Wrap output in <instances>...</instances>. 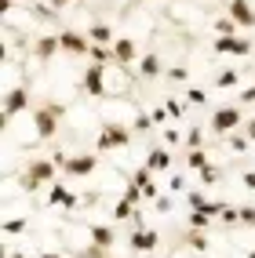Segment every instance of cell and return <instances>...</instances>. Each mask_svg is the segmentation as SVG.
I'll use <instances>...</instances> for the list:
<instances>
[{"label": "cell", "instance_id": "cell-1", "mask_svg": "<svg viewBox=\"0 0 255 258\" xmlns=\"http://www.w3.org/2000/svg\"><path fill=\"white\" fill-rule=\"evenodd\" d=\"M62 116H66L62 102H44V106L33 109V131H37V139H55Z\"/></svg>", "mask_w": 255, "mask_h": 258}, {"label": "cell", "instance_id": "cell-2", "mask_svg": "<svg viewBox=\"0 0 255 258\" xmlns=\"http://www.w3.org/2000/svg\"><path fill=\"white\" fill-rule=\"evenodd\" d=\"M128 142H131V127L117 124V120H106L102 131H98L95 149H98V153H113V149H128Z\"/></svg>", "mask_w": 255, "mask_h": 258}, {"label": "cell", "instance_id": "cell-3", "mask_svg": "<svg viewBox=\"0 0 255 258\" xmlns=\"http://www.w3.org/2000/svg\"><path fill=\"white\" fill-rule=\"evenodd\" d=\"M55 160H33L29 167H26V175H22V189H26V193H37V189L44 185V182H55Z\"/></svg>", "mask_w": 255, "mask_h": 258}, {"label": "cell", "instance_id": "cell-4", "mask_svg": "<svg viewBox=\"0 0 255 258\" xmlns=\"http://www.w3.org/2000/svg\"><path fill=\"white\" fill-rule=\"evenodd\" d=\"M80 91L88 95V98H106V80H102V66L98 62H91L88 70H84V77H80Z\"/></svg>", "mask_w": 255, "mask_h": 258}, {"label": "cell", "instance_id": "cell-5", "mask_svg": "<svg viewBox=\"0 0 255 258\" xmlns=\"http://www.w3.org/2000/svg\"><path fill=\"white\" fill-rule=\"evenodd\" d=\"M251 40L248 37H215V55H230V58H244V55H251Z\"/></svg>", "mask_w": 255, "mask_h": 258}, {"label": "cell", "instance_id": "cell-6", "mask_svg": "<svg viewBox=\"0 0 255 258\" xmlns=\"http://www.w3.org/2000/svg\"><path fill=\"white\" fill-rule=\"evenodd\" d=\"M59 40H62V51H66V55H73V58H84V55H91V40H88V33L62 29V33H59Z\"/></svg>", "mask_w": 255, "mask_h": 258}, {"label": "cell", "instance_id": "cell-7", "mask_svg": "<svg viewBox=\"0 0 255 258\" xmlns=\"http://www.w3.org/2000/svg\"><path fill=\"white\" fill-rule=\"evenodd\" d=\"M241 106H219L215 113H212V131L215 135H230L237 124H241Z\"/></svg>", "mask_w": 255, "mask_h": 258}, {"label": "cell", "instance_id": "cell-8", "mask_svg": "<svg viewBox=\"0 0 255 258\" xmlns=\"http://www.w3.org/2000/svg\"><path fill=\"white\" fill-rule=\"evenodd\" d=\"M95 167H98V157L95 153H80V157H70L62 164V175H70V178H88L95 175Z\"/></svg>", "mask_w": 255, "mask_h": 258}, {"label": "cell", "instance_id": "cell-9", "mask_svg": "<svg viewBox=\"0 0 255 258\" xmlns=\"http://www.w3.org/2000/svg\"><path fill=\"white\" fill-rule=\"evenodd\" d=\"M26 106H29V88H26V84H19V88H8V95H4V124H11V116L22 113Z\"/></svg>", "mask_w": 255, "mask_h": 258}, {"label": "cell", "instance_id": "cell-10", "mask_svg": "<svg viewBox=\"0 0 255 258\" xmlns=\"http://www.w3.org/2000/svg\"><path fill=\"white\" fill-rule=\"evenodd\" d=\"M128 244H131V251H135V254H149V251H157L161 233H157V229H135Z\"/></svg>", "mask_w": 255, "mask_h": 258}, {"label": "cell", "instance_id": "cell-11", "mask_svg": "<svg viewBox=\"0 0 255 258\" xmlns=\"http://www.w3.org/2000/svg\"><path fill=\"white\" fill-rule=\"evenodd\" d=\"M226 11L241 29H255V11H251L248 0H226Z\"/></svg>", "mask_w": 255, "mask_h": 258}, {"label": "cell", "instance_id": "cell-12", "mask_svg": "<svg viewBox=\"0 0 255 258\" xmlns=\"http://www.w3.org/2000/svg\"><path fill=\"white\" fill-rule=\"evenodd\" d=\"M113 62H117V66H131V62H139V47H135L131 37H117V40H113Z\"/></svg>", "mask_w": 255, "mask_h": 258}, {"label": "cell", "instance_id": "cell-13", "mask_svg": "<svg viewBox=\"0 0 255 258\" xmlns=\"http://www.w3.org/2000/svg\"><path fill=\"white\" fill-rule=\"evenodd\" d=\"M47 204H55V208H80V197L70 193L62 182H51V189H47Z\"/></svg>", "mask_w": 255, "mask_h": 258}, {"label": "cell", "instance_id": "cell-14", "mask_svg": "<svg viewBox=\"0 0 255 258\" xmlns=\"http://www.w3.org/2000/svg\"><path fill=\"white\" fill-rule=\"evenodd\" d=\"M59 51H62V40L55 37V33H44V37L33 44V55H37L40 62H51V58L59 55Z\"/></svg>", "mask_w": 255, "mask_h": 258}, {"label": "cell", "instance_id": "cell-15", "mask_svg": "<svg viewBox=\"0 0 255 258\" xmlns=\"http://www.w3.org/2000/svg\"><path fill=\"white\" fill-rule=\"evenodd\" d=\"M146 167L149 171H168V167H172V153H168L164 146H153L149 157H146Z\"/></svg>", "mask_w": 255, "mask_h": 258}, {"label": "cell", "instance_id": "cell-16", "mask_svg": "<svg viewBox=\"0 0 255 258\" xmlns=\"http://www.w3.org/2000/svg\"><path fill=\"white\" fill-rule=\"evenodd\" d=\"M88 40H91V44H106V47H113V26H106V22L88 26Z\"/></svg>", "mask_w": 255, "mask_h": 258}, {"label": "cell", "instance_id": "cell-17", "mask_svg": "<svg viewBox=\"0 0 255 258\" xmlns=\"http://www.w3.org/2000/svg\"><path fill=\"white\" fill-rule=\"evenodd\" d=\"M161 73H164V66H161L157 55H142L139 58V77L142 80H153V77H161Z\"/></svg>", "mask_w": 255, "mask_h": 258}, {"label": "cell", "instance_id": "cell-18", "mask_svg": "<svg viewBox=\"0 0 255 258\" xmlns=\"http://www.w3.org/2000/svg\"><path fill=\"white\" fill-rule=\"evenodd\" d=\"M88 233H91V244L106 247V251H110V247L117 244V233H113V226H91Z\"/></svg>", "mask_w": 255, "mask_h": 258}, {"label": "cell", "instance_id": "cell-19", "mask_svg": "<svg viewBox=\"0 0 255 258\" xmlns=\"http://www.w3.org/2000/svg\"><path fill=\"white\" fill-rule=\"evenodd\" d=\"M135 211H139V204L124 197V200H121V204L113 208V222H128V218H135Z\"/></svg>", "mask_w": 255, "mask_h": 258}, {"label": "cell", "instance_id": "cell-20", "mask_svg": "<svg viewBox=\"0 0 255 258\" xmlns=\"http://www.w3.org/2000/svg\"><path fill=\"white\" fill-rule=\"evenodd\" d=\"M186 167H190V171H204V167H208V153H204V149H186Z\"/></svg>", "mask_w": 255, "mask_h": 258}, {"label": "cell", "instance_id": "cell-21", "mask_svg": "<svg viewBox=\"0 0 255 258\" xmlns=\"http://www.w3.org/2000/svg\"><path fill=\"white\" fill-rule=\"evenodd\" d=\"M91 62H98V66H106V62H113V47H106V44H91V55H88Z\"/></svg>", "mask_w": 255, "mask_h": 258}, {"label": "cell", "instance_id": "cell-22", "mask_svg": "<svg viewBox=\"0 0 255 258\" xmlns=\"http://www.w3.org/2000/svg\"><path fill=\"white\" fill-rule=\"evenodd\" d=\"M237 80H241V73H237V70H223V73H219L215 77V88H237Z\"/></svg>", "mask_w": 255, "mask_h": 258}, {"label": "cell", "instance_id": "cell-23", "mask_svg": "<svg viewBox=\"0 0 255 258\" xmlns=\"http://www.w3.org/2000/svg\"><path fill=\"white\" fill-rule=\"evenodd\" d=\"M215 37H233V33H237V22L230 19V15H226V19H215Z\"/></svg>", "mask_w": 255, "mask_h": 258}, {"label": "cell", "instance_id": "cell-24", "mask_svg": "<svg viewBox=\"0 0 255 258\" xmlns=\"http://www.w3.org/2000/svg\"><path fill=\"white\" fill-rule=\"evenodd\" d=\"M186 244H190L193 251H208V236H200V229H190L186 233Z\"/></svg>", "mask_w": 255, "mask_h": 258}, {"label": "cell", "instance_id": "cell-25", "mask_svg": "<svg viewBox=\"0 0 255 258\" xmlns=\"http://www.w3.org/2000/svg\"><path fill=\"white\" fill-rule=\"evenodd\" d=\"M26 226H29L26 218H8V222H4V236H19Z\"/></svg>", "mask_w": 255, "mask_h": 258}, {"label": "cell", "instance_id": "cell-26", "mask_svg": "<svg viewBox=\"0 0 255 258\" xmlns=\"http://www.w3.org/2000/svg\"><path fill=\"white\" fill-rule=\"evenodd\" d=\"M186 149H204V135H200V127H190V131H186Z\"/></svg>", "mask_w": 255, "mask_h": 258}, {"label": "cell", "instance_id": "cell-27", "mask_svg": "<svg viewBox=\"0 0 255 258\" xmlns=\"http://www.w3.org/2000/svg\"><path fill=\"white\" fill-rule=\"evenodd\" d=\"M230 149H233V153H248V149H251V139H244V135H233V131H230Z\"/></svg>", "mask_w": 255, "mask_h": 258}, {"label": "cell", "instance_id": "cell-28", "mask_svg": "<svg viewBox=\"0 0 255 258\" xmlns=\"http://www.w3.org/2000/svg\"><path fill=\"white\" fill-rule=\"evenodd\" d=\"M219 178H223V171H219V167H212V164L200 171V185H215Z\"/></svg>", "mask_w": 255, "mask_h": 258}, {"label": "cell", "instance_id": "cell-29", "mask_svg": "<svg viewBox=\"0 0 255 258\" xmlns=\"http://www.w3.org/2000/svg\"><path fill=\"white\" fill-rule=\"evenodd\" d=\"M149 127H153V116H149V113H139V116L131 120V131H139V135L149 131Z\"/></svg>", "mask_w": 255, "mask_h": 258}, {"label": "cell", "instance_id": "cell-30", "mask_svg": "<svg viewBox=\"0 0 255 258\" xmlns=\"http://www.w3.org/2000/svg\"><path fill=\"white\" fill-rule=\"evenodd\" d=\"M186 102H190V106H204V102H208V95H204L200 88H186Z\"/></svg>", "mask_w": 255, "mask_h": 258}, {"label": "cell", "instance_id": "cell-31", "mask_svg": "<svg viewBox=\"0 0 255 258\" xmlns=\"http://www.w3.org/2000/svg\"><path fill=\"white\" fill-rule=\"evenodd\" d=\"M208 218L212 215H204V211H190V229H208Z\"/></svg>", "mask_w": 255, "mask_h": 258}, {"label": "cell", "instance_id": "cell-32", "mask_svg": "<svg viewBox=\"0 0 255 258\" xmlns=\"http://www.w3.org/2000/svg\"><path fill=\"white\" fill-rule=\"evenodd\" d=\"M241 226L255 229V204H241Z\"/></svg>", "mask_w": 255, "mask_h": 258}, {"label": "cell", "instance_id": "cell-33", "mask_svg": "<svg viewBox=\"0 0 255 258\" xmlns=\"http://www.w3.org/2000/svg\"><path fill=\"white\" fill-rule=\"evenodd\" d=\"M164 146H186V135H179L175 127H168L164 131Z\"/></svg>", "mask_w": 255, "mask_h": 258}, {"label": "cell", "instance_id": "cell-34", "mask_svg": "<svg viewBox=\"0 0 255 258\" xmlns=\"http://www.w3.org/2000/svg\"><path fill=\"white\" fill-rule=\"evenodd\" d=\"M186 204H190V211H200L204 204H208V197L204 193H186Z\"/></svg>", "mask_w": 255, "mask_h": 258}, {"label": "cell", "instance_id": "cell-35", "mask_svg": "<svg viewBox=\"0 0 255 258\" xmlns=\"http://www.w3.org/2000/svg\"><path fill=\"white\" fill-rule=\"evenodd\" d=\"M226 222V226H237V222H241V208H223V215H219Z\"/></svg>", "mask_w": 255, "mask_h": 258}, {"label": "cell", "instance_id": "cell-36", "mask_svg": "<svg viewBox=\"0 0 255 258\" xmlns=\"http://www.w3.org/2000/svg\"><path fill=\"white\" fill-rule=\"evenodd\" d=\"M164 109L172 113V120H179V116H182V102H175V98H164Z\"/></svg>", "mask_w": 255, "mask_h": 258}, {"label": "cell", "instance_id": "cell-37", "mask_svg": "<svg viewBox=\"0 0 255 258\" xmlns=\"http://www.w3.org/2000/svg\"><path fill=\"white\" fill-rule=\"evenodd\" d=\"M251 102H255V88H244L237 95V106H251Z\"/></svg>", "mask_w": 255, "mask_h": 258}, {"label": "cell", "instance_id": "cell-38", "mask_svg": "<svg viewBox=\"0 0 255 258\" xmlns=\"http://www.w3.org/2000/svg\"><path fill=\"white\" fill-rule=\"evenodd\" d=\"M149 116H153V124H168V120H172V113H168L164 106H161V109H153Z\"/></svg>", "mask_w": 255, "mask_h": 258}, {"label": "cell", "instance_id": "cell-39", "mask_svg": "<svg viewBox=\"0 0 255 258\" xmlns=\"http://www.w3.org/2000/svg\"><path fill=\"white\" fill-rule=\"evenodd\" d=\"M168 77H172V80H186V77H190V73H186V66H172V70H168Z\"/></svg>", "mask_w": 255, "mask_h": 258}, {"label": "cell", "instance_id": "cell-40", "mask_svg": "<svg viewBox=\"0 0 255 258\" xmlns=\"http://www.w3.org/2000/svg\"><path fill=\"white\" fill-rule=\"evenodd\" d=\"M157 211H161V215L172 211V197H157Z\"/></svg>", "mask_w": 255, "mask_h": 258}, {"label": "cell", "instance_id": "cell-41", "mask_svg": "<svg viewBox=\"0 0 255 258\" xmlns=\"http://www.w3.org/2000/svg\"><path fill=\"white\" fill-rule=\"evenodd\" d=\"M73 0H47V8H55V11H62V8H70Z\"/></svg>", "mask_w": 255, "mask_h": 258}, {"label": "cell", "instance_id": "cell-42", "mask_svg": "<svg viewBox=\"0 0 255 258\" xmlns=\"http://www.w3.org/2000/svg\"><path fill=\"white\" fill-rule=\"evenodd\" d=\"M248 189H251V193H255V171H244V178H241Z\"/></svg>", "mask_w": 255, "mask_h": 258}, {"label": "cell", "instance_id": "cell-43", "mask_svg": "<svg viewBox=\"0 0 255 258\" xmlns=\"http://www.w3.org/2000/svg\"><path fill=\"white\" fill-rule=\"evenodd\" d=\"M179 189H186V178H182V175L172 178V193H179Z\"/></svg>", "mask_w": 255, "mask_h": 258}, {"label": "cell", "instance_id": "cell-44", "mask_svg": "<svg viewBox=\"0 0 255 258\" xmlns=\"http://www.w3.org/2000/svg\"><path fill=\"white\" fill-rule=\"evenodd\" d=\"M142 197H146V200H157V185H153V182H149V185L142 189Z\"/></svg>", "mask_w": 255, "mask_h": 258}, {"label": "cell", "instance_id": "cell-45", "mask_svg": "<svg viewBox=\"0 0 255 258\" xmlns=\"http://www.w3.org/2000/svg\"><path fill=\"white\" fill-rule=\"evenodd\" d=\"M51 160H55V164L62 167V164H66V160H70V157H66V149H55V157H51Z\"/></svg>", "mask_w": 255, "mask_h": 258}, {"label": "cell", "instance_id": "cell-46", "mask_svg": "<svg viewBox=\"0 0 255 258\" xmlns=\"http://www.w3.org/2000/svg\"><path fill=\"white\" fill-rule=\"evenodd\" d=\"M40 258H66V254H55V251H40ZM84 258V254H80Z\"/></svg>", "mask_w": 255, "mask_h": 258}, {"label": "cell", "instance_id": "cell-47", "mask_svg": "<svg viewBox=\"0 0 255 258\" xmlns=\"http://www.w3.org/2000/svg\"><path fill=\"white\" fill-rule=\"evenodd\" d=\"M248 139L255 142V120H248Z\"/></svg>", "mask_w": 255, "mask_h": 258}, {"label": "cell", "instance_id": "cell-48", "mask_svg": "<svg viewBox=\"0 0 255 258\" xmlns=\"http://www.w3.org/2000/svg\"><path fill=\"white\" fill-rule=\"evenodd\" d=\"M8 258H26V251H15V254H8Z\"/></svg>", "mask_w": 255, "mask_h": 258}, {"label": "cell", "instance_id": "cell-49", "mask_svg": "<svg viewBox=\"0 0 255 258\" xmlns=\"http://www.w3.org/2000/svg\"><path fill=\"white\" fill-rule=\"evenodd\" d=\"M244 258H255V251H248V254H244Z\"/></svg>", "mask_w": 255, "mask_h": 258}]
</instances>
